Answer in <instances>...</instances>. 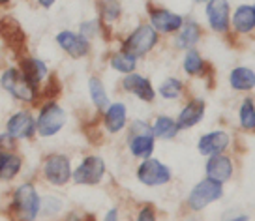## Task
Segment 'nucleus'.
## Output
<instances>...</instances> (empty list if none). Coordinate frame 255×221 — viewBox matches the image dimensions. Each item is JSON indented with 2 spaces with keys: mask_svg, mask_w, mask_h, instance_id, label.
Returning a JSON list of instances; mask_svg holds the SVG:
<instances>
[{
  "mask_svg": "<svg viewBox=\"0 0 255 221\" xmlns=\"http://www.w3.org/2000/svg\"><path fill=\"white\" fill-rule=\"evenodd\" d=\"M0 87L4 88L11 98L23 103H34L40 98V88L32 85L21 75L19 68H8L0 75Z\"/></svg>",
  "mask_w": 255,
  "mask_h": 221,
  "instance_id": "nucleus-1",
  "label": "nucleus"
},
{
  "mask_svg": "<svg viewBox=\"0 0 255 221\" xmlns=\"http://www.w3.org/2000/svg\"><path fill=\"white\" fill-rule=\"evenodd\" d=\"M41 210V197L38 195L36 186L26 182L21 184L15 191H13V199H11V212L15 214L21 220H36Z\"/></svg>",
  "mask_w": 255,
  "mask_h": 221,
  "instance_id": "nucleus-2",
  "label": "nucleus"
},
{
  "mask_svg": "<svg viewBox=\"0 0 255 221\" xmlns=\"http://www.w3.org/2000/svg\"><path fill=\"white\" fill-rule=\"evenodd\" d=\"M64 124H66V110L56 102H47L43 103L36 118V133L43 139H49L58 133Z\"/></svg>",
  "mask_w": 255,
  "mask_h": 221,
  "instance_id": "nucleus-3",
  "label": "nucleus"
},
{
  "mask_svg": "<svg viewBox=\"0 0 255 221\" xmlns=\"http://www.w3.org/2000/svg\"><path fill=\"white\" fill-rule=\"evenodd\" d=\"M41 173L51 186L62 188L72 180V163L64 154H49L47 158L43 159Z\"/></svg>",
  "mask_w": 255,
  "mask_h": 221,
  "instance_id": "nucleus-4",
  "label": "nucleus"
},
{
  "mask_svg": "<svg viewBox=\"0 0 255 221\" xmlns=\"http://www.w3.org/2000/svg\"><path fill=\"white\" fill-rule=\"evenodd\" d=\"M156 43H158V32L148 24H141L124 41V51L137 58V56L146 55Z\"/></svg>",
  "mask_w": 255,
  "mask_h": 221,
  "instance_id": "nucleus-5",
  "label": "nucleus"
},
{
  "mask_svg": "<svg viewBox=\"0 0 255 221\" xmlns=\"http://www.w3.org/2000/svg\"><path fill=\"white\" fill-rule=\"evenodd\" d=\"M222 193H223L222 182L207 178V180L199 182L191 190L190 197H188V205H190L191 210H203L210 203H214V201H218V199L222 197Z\"/></svg>",
  "mask_w": 255,
  "mask_h": 221,
  "instance_id": "nucleus-6",
  "label": "nucleus"
},
{
  "mask_svg": "<svg viewBox=\"0 0 255 221\" xmlns=\"http://www.w3.org/2000/svg\"><path fill=\"white\" fill-rule=\"evenodd\" d=\"M105 174V161L98 156H88L81 161V165L72 173V178L79 186H96Z\"/></svg>",
  "mask_w": 255,
  "mask_h": 221,
  "instance_id": "nucleus-7",
  "label": "nucleus"
},
{
  "mask_svg": "<svg viewBox=\"0 0 255 221\" xmlns=\"http://www.w3.org/2000/svg\"><path fill=\"white\" fill-rule=\"evenodd\" d=\"M129 150L135 158H150L154 152V133L144 122H135L129 133Z\"/></svg>",
  "mask_w": 255,
  "mask_h": 221,
  "instance_id": "nucleus-8",
  "label": "nucleus"
},
{
  "mask_svg": "<svg viewBox=\"0 0 255 221\" xmlns=\"http://www.w3.org/2000/svg\"><path fill=\"white\" fill-rule=\"evenodd\" d=\"M6 133L13 141H24L32 139L36 135V118L28 110H19L6 120Z\"/></svg>",
  "mask_w": 255,
  "mask_h": 221,
  "instance_id": "nucleus-9",
  "label": "nucleus"
},
{
  "mask_svg": "<svg viewBox=\"0 0 255 221\" xmlns=\"http://www.w3.org/2000/svg\"><path fill=\"white\" fill-rule=\"evenodd\" d=\"M137 178L143 182L144 186H163L171 180V171L167 165H163L158 159H146L137 169Z\"/></svg>",
  "mask_w": 255,
  "mask_h": 221,
  "instance_id": "nucleus-10",
  "label": "nucleus"
},
{
  "mask_svg": "<svg viewBox=\"0 0 255 221\" xmlns=\"http://www.w3.org/2000/svg\"><path fill=\"white\" fill-rule=\"evenodd\" d=\"M0 38L4 40V43L11 51H15L17 55H21L26 49V34L13 17H2L0 19Z\"/></svg>",
  "mask_w": 255,
  "mask_h": 221,
  "instance_id": "nucleus-11",
  "label": "nucleus"
},
{
  "mask_svg": "<svg viewBox=\"0 0 255 221\" xmlns=\"http://www.w3.org/2000/svg\"><path fill=\"white\" fill-rule=\"evenodd\" d=\"M56 43L60 45L66 55L72 58H83L90 51V43L83 34H75L72 30H62L56 34Z\"/></svg>",
  "mask_w": 255,
  "mask_h": 221,
  "instance_id": "nucleus-12",
  "label": "nucleus"
},
{
  "mask_svg": "<svg viewBox=\"0 0 255 221\" xmlns=\"http://www.w3.org/2000/svg\"><path fill=\"white\" fill-rule=\"evenodd\" d=\"M19 71L26 81H30L32 85L40 88L41 83H45L49 75V70L45 62L40 60V58H34V56H23L21 58V64H19Z\"/></svg>",
  "mask_w": 255,
  "mask_h": 221,
  "instance_id": "nucleus-13",
  "label": "nucleus"
},
{
  "mask_svg": "<svg viewBox=\"0 0 255 221\" xmlns=\"http://www.w3.org/2000/svg\"><path fill=\"white\" fill-rule=\"evenodd\" d=\"M208 23L216 32H227L229 28V2L227 0H208Z\"/></svg>",
  "mask_w": 255,
  "mask_h": 221,
  "instance_id": "nucleus-14",
  "label": "nucleus"
},
{
  "mask_svg": "<svg viewBox=\"0 0 255 221\" xmlns=\"http://www.w3.org/2000/svg\"><path fill=\"white\" fill-rule=\"evenodd\" d=\"M152 28L161 34H171V32L180 30V26L184 24L182 17L178 13H173L169 9H152L150 13Z\"/></svg>",
  "mask_w": 255,
  "mask_h": 221,
  "instance_id": "nucleus-15",
  "label": "nucleus"
},
{
  "mask_svg": "<svg viewBox=\"0 0 255 221\" xmlns=\"http://www.w3.org/2000/svg\"><path fill=\"white\" fill-rule=\"evenodd\" d=\"M23 169V158L9 148H0V180L11 182Z\"/></svg>",
  "mask_w": 255,
  "mask_h": 221,
  "instance_id": "nucleus-16",
  "label": "nucleus"
},
{
  "mask_svg": "<svg viewBox=\"0 0 255 221\" xmlns=\"http://www.w3.org/2000/svg\"><path fill=\"white\" fill-rule=\"evenodd\" d=\"M122 87L126 88L128 92L135 94L137 98L143 100V102H152V100L156 98V92H154V88H152L150 81L141 77V75H135V73H128V77L124 79Z\"/></svg>",
  "mask_w": 255,
  "mask_h": 221,
  "instance_id": "nucleus-17",
  "label": "nucleus"
},
{
  "mask_svg": "<svg viewBox=\"0 0 255 221\" xmlns=\"http://www.w3.org/2000/svg\"><path fill=\"white\" fill-rule=\"evenodd\" d=\"M199 152L203 156H214V154H222L227 146H229V135L223 131H212V133L201 137L199 141Z\"/></svg>",
  "mask_w": 255,
  "mask_h": 221,
  "instance_id": "nucleus-18",
  "label": "nucleus"
},
{
  "mask_svg": "<svg viewBox=\"0 0 255 221\" xmlns=\"http://www.w3.org/2000/svg\"><path fill=\"white\" fill-rule=\"evenodd\" d=\"M203 116H205V103H203V100H191V102L182 109L180 116L176 120L178 129L193 127L195 124H199Z\"/></svg>",
  "mask_w": 255,
  "mask_h": 221,
  "instance_id": "nucleus-19",
  "label": "nucleus"
},
{
  "mask_svg": "<svg viewBox=\"0 0 255 221\" xmlns=\"http://www.w3.org/2000/svg\"><path fill=\"white\" fill-rule=\"evenodd\" d=\"M207 174L208 178H212L216 182L229 180L233 174L231 159L225 158V156H220V154H214L207 163Z\"/></svg>",
  "mask_w": 255,
  "mask_h": 221,
  "instance_id": "nucleus-20",
  "label": "nucleus"
},
{
  "mask_svg": "<svg viewBox=\"0 0 255 221\" xmlns=\"http://www.w3.org/2000/svg\"><path fill=\"white\" fill-rule=\"evenodd\" d=\"M126 126V105L124 103H113L105 112V127L111 133H119Z\"/></svg>",
  "mask_w": 255,
  "mask_h": 221,
  "instance_id": "nucleus-21",
  "label": "nucleus"
},
{
  "mask_svg": "<svg viewBox=\"0 0 255 221\" xmlns=\"http://www.w3.org/2000/svg\"><path fill=\"white\" fill-rule=\"evenodd\" d=\"M233 23H235V28L242 34L254 30L255 26V8H250V6H240L237 11H235V17H233Z\"/></svg>",
  "mask_w": 255,
  "mask_h": 221,
  "instance_id": "nucleus-22",
  "label": "nucleus"
},
{
  "mask_svg": "<svg viewBox=\"0 0 255 221\" xmlns=\"http://www.w3.org/2000/svg\"><path fill=\"white\" fill-rule=\"evenodd\" d=\"M152 133L158 139H173L178 133V124H176V120L169 118V116H158L152 126Z\"/></svg>",
  "mask_w": 255,
  "mask_h": 221,
  "instance_id": "nucleus-23",
  "label": "nucleus"
},
{
  "mask_svg": "<svg viewBox=\"0 0 255 221\" xmlns=\"http://www.w3.org/2000/svg\"><path fill=\"white\" fill-rule=\"evenodd\" d=\"M182 28V32L178 34V47L182 49H191L197 41H199L201 38V28L197 23H193V21H190V23H186L184 26H180Z\"/></svg>",
  "mask_w": 255,
  "mask_h": 221,
  "instance_id": "nucleus-24",
  "label": "nucleus"
},
{
  "mask_svg": "<svg viewBox=\"0 0 255 221\" xmlns=\"http://www.w3.org/2000/svg\"><path fill=\"white\" fill-rule=\"evenodd\" d=\"M231 87L237 90H250L255 87V73L248 68H237L231 73Z\"/></svg>",
  "mask_w": 255,
  "mask_h": 221,
  "instance_id": "nucleus-25",
  "label": "nucleus"
},
{
  "mask_svg": "<svg viewBox=\"0 0 255 221\" xmlns=\"http://www.w3.org/2000/svg\"><path fill=\"white\" fill-rule=\"evenodd\" d=\"M88 90H90V98L98 109H107L109 107V98H107V92H105L104 83L98 79V77H90L88 81Z\"/></svg>",
  "mask_w": 255,
  "mask_h": 221,
  "instance_id": "nucleus-26",
  "label": "nucleus"
},
{
  "mask_svg": "<svg viewBox=\"0 0 255 221\" xmlns=\"http://www.w3.org/2000/svg\"><path fill=\"white\" fill-rule=\"evenodd\" d=\"M111 66L117 71H120V73H131L137 66L135 56L126 53V51H122V53H119V55H115L111 58Z\"/></svg>",
  "mask_w": 255,
  "mask_h": 221,
  "instance_id": "nucleus-27",
  "label": "nucleus"
},
{
  "mask_svg": "<svg viewBox=\"0 0 255 221\" xmlns=\"http://www.w3.org/2000/svg\"><path fill=\"white\" fill-rule=\"evenodd\" d=\"M203 68H205V62H203L201 55L195 49H190L186 58H184V71L188 75H199L201 71H203Z\"/></svg>",
  "mask_w": 255,
  "mask_h": 221,
  "instance_id": "nucleus-28",
  "label": "nucleus"
},
{
  "mask_svg": "<svg viewBox=\"0 0 255 221\" xmlns=\"http://www.w3.org/2000/svg\"><path fill=\"white\" fill-rule=\"evenodd\" d=\"M180 94H182V83L178 79H167L159 87V96L165 100H176Z\"/></svg>",
  "mask_w": 255,
  "mask_h": 221,
  "instance_id": "nucleus-29",
  "label": "nucleus"
},
{
  "mask_svg": "<svg viewBox=\"0 0 255 221\" xmlns=\"http://www.w3.org/2000/svg\"><path fill=\"white\" fill-rule=\"evenodd\" d=\"M240 122L246 129H254L255 127V107L254 103L246 100L242 103V109H240Z\"/></svg>",
  "mask_w": 255,
  "mask_h": 221,
  "instance_id": "nucleus-30",
  "label": "nucleus"
},
{
  "mask_svg": "<svg viewBox=\"0 0 255 221\" xmlns=\"http://www.w3.org/2000/svg\"><path fill=\"white\" fill-rule=\"evenodd\" d=\"M120 15V4L117 0H104V4H102V17H104L105 21H117Z\"/></svg>",
  "mask_w": 255,
  "mask_h": 221,
  "instance_id": "nucleus-31",
  "label": "nucleus"
},
{
  "mask_svg": "<svg viewBox=\"0 0 255 221\" xmlns=\"http://www.w3.org/2000/svg\"><path fill=\"white\" fill-rule=\"evenodd\" d=\"M98 30H100V24H98V21H90V23L81 24V34H83L87 40L90 38V36H96V34H98Z\"/></svg>",
  "mask_w": 255,
  "mask_h": 221,
  "instance_id": "nucleus-32",
  "label": "nucleus"
},
{
  "mask_svg": "<svg viewBox=\"0 0 255 221\" xmlns=\"http://www.w3.org/2000/svg\"><path fill=\"white\" fill-rule=\"evenodd\" d=\"M154 218H156V216H154V212H152V208H143V210H141V214L137 216V220H141V221H144V220L152 221Z\"/></svg>",
  "mask_w": 255,
  "mask_h": 221,
  "instance_id": "nucleus-33",
  "label": "nucleus"
},
{
  "mask_svg": "<svg viewBox=\"0 0 255 221\" xmlns=\"http://www.w3.org/2000/svg\"><path fill=\"white\" fill-rule=\"evenodd\" d=\"M38 4H40L41 8H45V9H49V8H53V4H55L56 0H36Z\"/></svg>",
  "mask_w": 255,
  "mask_h": 221,
  "instance_id": "nucleus-34",
  "label": "nucleus"
},
{
  "mask_svg": "<svg viewBox=\"0 0 255 221\" xmlns=\"http://www.w3.org/2000/svg\"><path fill=\"white\" fill-rule=\"evenodd\" d=\"M119 216H117V210H111V212L105 216V220H117Z\"/></svg>",
  "mask_w": 255,
  "mask_h": 221,
  "instance_id": "nucleus-35",
  "label": "nucleus"
},
{
  "mask_svg": "<svg viewBox=\"0 0 255 221\" xmlns=\"http://www.w3.org/2000/svg\"><path fill=\"white\" fill-rule=\"evenodd\" d=\"M11 4V0H0V8H4V6H8Z\"/></svg>",
  "mask_w": 255,
  "mask_h": 221,
  "instance_id": "nucleus-36",
  "label": "nucleus"
},
{
  "mask_svg": "<svg viewBox=\"0 0 255 221\" xmlns=\"http://www.w3.org/2000/svg\"><path fill=\"white\" fill-rule=\"evenodd\" d=\"M195 2H207V0H195Z\"/></svg>",
  "mask_w": 255,
  "mask_h": 221,
  "instance_id": "nucleus-37",
  "label": "nucleus"
}]
</instances>
